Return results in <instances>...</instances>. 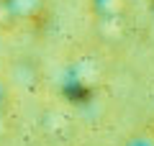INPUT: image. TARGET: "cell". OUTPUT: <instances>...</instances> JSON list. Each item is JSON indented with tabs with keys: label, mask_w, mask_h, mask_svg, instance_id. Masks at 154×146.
I'll use <instances>...</instances> for the list:
<instances>
[{
	"label": "cell",
	"mask_w": 154,
	"mask_h": 146,
	"mask_svg": "<svg viewBox=\"0 0 154 146\" xmlns=\"http://www.w3.org/2000/svg\"><path fill=\"white\" fill-rule=\"evenodd\" d=\"M93 16L98 21V31L105 41H121L126 36L128 0H90Z\"/></svg>",
	"instance_id": "obj_1"
},
{
	"label": "cell",
	"mask_w": 154,
	"mask_h": 146,
	"mask_svg": "<svg viewBox=\"0 0 154 146\" xmlns=\"http://www.w3.org/2000/svg\"><path fill=\"white\" fill-rule=\"evenodd\" d=\"M8 11H11L13 21H31V18L41 16L44 13V5L46 0H5Z\"/></svg>",
	"instance_id": "obj_2"
},
{
	"label": "cell",
	"mask_w": 154,
	"mask_h": 146,
	"mask_svg": "<svg viewBox=\"0 0 154 146\" xmlns=\"http://www.w3.org/2000/svg\"><path fill=\"white\" fill-rule=\"evenodd\" d=\"M126 146H154V141L141 133V136H131V138L126 141Z\"/></svg>",
	"instance_id": "obj_3"
}]
</instances>
